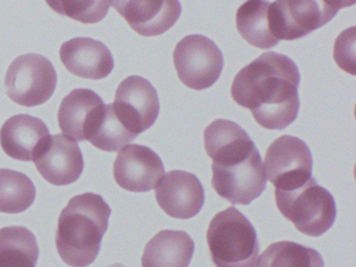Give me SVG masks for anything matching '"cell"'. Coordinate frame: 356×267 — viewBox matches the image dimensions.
<instances>
[{
	"instance_id": "cell-12",
	"label": "cell",
	"mask_w": 356,
	"mask_h": 267,
	"mask_svg": "<svg viewBox=\"0 0 356 267\" xmlns=\"http://www.w3.org/2000/svg\"><path fill=\"white\" fill-rule=\"evenodd\" d=\"M114 179L122 189L147 192L155 189L165 175L163 163L151 148L138 144L120 150L113 165Z\"/></svg>"
},
{
	"instance_id": "cell-14",
	"label": "cell",
	"mask_w": 356,
	"mask_h": 267,
	"mask_svg": "<svg viewBox=\"0 0 356 267\" xmlns=\"http://www.w3.org/2000/svg\"><path fill=\"white\" fill-rule=\"evenodd\" d=\"M160 208L178 219H189L199 214L205 202V191L197 175L184 170L170 171L156 187Z\"/></svg>"
},
{
	"instance_id": "cell-8",
	"label": "cell",
	"mask_w": 356,
	"mask_h": 267,
	"mask_svg": "<svg viewBox=\"0 0 356 267\" xmlns=\"http://www.w3.org/2000/svg\"><path fill=\"white\" fill-rule=\"evenodd\" d=\"M174 64L180 81L186 87L201 91L212 87L220 79L224 56L209 38L189 35L177 44Z\"/></svg>"
},
{
	"instance_id": "cell-15",
	"label": "cell",
	"mask_w": 356,
	"mask_h": 267,
	"mask_svg": "<svg viewBox=\"0 0 356 267\" xmlns=\"http://www.w3.org/2000/svg\"><path fill=\"white\" fill-rule=\"evenodd\" d=\"M60 58L70 72L83 79H105L114 68L109 48L91 38H74L65 42L60 49Z\"/></svg>"
},
{
	"instance_id": "cell-4",
	"label": "cell",
	"mask_w": 356,
	"mask_h": 267,
	"mask_svg": "<svg viewBox=\"0 0 356 267\" xmlns=\"http://www.w3.org/2000/svg\"><path fill=\"white\" fill-rule=\"evenodd\" d=\"M207 243L216 267H256L259 254L257 233L234 207L218 212L207 231Z\"/></svg>"
},
{
	"instance_id": "cell-19",
	"label": "cell",
	"mask_w": 356,
	"mask_h": 267,
	"mask_svg": "<svg viewBox=\"0 0 356 267\" xmlns=\"http://www.w3.org/2000/svg\"><path fill=\"white\" fill-rule=\"evenodd\" d=\"M268 8L266 0H248L236 13L237 31L248 43L260 49H270L279 43L270 31Z\"/></svg>"
},
{
	"instance_id": "cell-21",
	"label": "cell",
	"mask_w": 356,
	"mask_h": 267,
	"mask_svg": "<svg viewBox=\"0 0 356 267\" xmlns=\"http://www.w3.org/2000/svg\"><path fill=\"white\" fill-rule=\"evenodd\" d=\"M136 137L135 134L124 127L116 115L113 104H104L87 140L99 149L114 152L128 145Z\"/></svg>"
},
{
	"instance_id": "cell-20",
	"label": "cell",
	"mask_w": 356,
	"mask_h": 267,
	"mask_svg": "<svg viewBox=\"0 0 356 267\" xmlns=\"http://www.w3.org/2000/svg\"><path fill=\"white\" fill-rule=\"evenodd\" d=\"M39 246L34 234L24 227L0 229V267H36Z\"/></svg>"
},
{
	"instance_id": "cell-5",
	"label": "cell",
	"mask_w": 356,
	"mask_h": 267,
	"mask_svg": "<svg viewBox=\"0 0 356 267\" xmlns=\"http://www.w3.org/2000/svg\"><path fill=\"white\" fill-rule=\"evenodd\" d=\"M275 198L281 214L302 234L320 237L334 225V197L328 190L321 187L314 177L295 189H276Z\"/></svg>"
},
{
	"instance_id": "cell-24",
	"label": "cell",
	"mask_w": 356,
	"mask_h": 267,
	"mask_svg": "<svg viewBox=\"0 0 356 267\" xmlns=\"http://www.w3.org/2000/svg\"><path fill=\"white\" fill-rule=\"evenodd\" d=\"M54 12L84 24L101 22L107 16L110 0H45Z\"/></svg>"
},
{
	"instance_id": "cell-23",
	"label": "cell",
	"mask_w": 356,
	"mask_h": 267,
	"mask_svg": "<svg viewBox=\"0 0 356 267\" xmlns=\"http://www.w3.org/2000/svg\"><path fill=\"white\" fill-rule=\"evenodd\" d=\"M256 267H325V262L314 248L293 241H279L266 248Z\"/></svg>"
},
{
	"instance_id": "cell-6",
	"label": "cell",
	"mask_w": 356,
	"mask_h": 267,
	"mask_svg": "<svg viewBox=\"0 0 356 267\" xmlns=\"http://www.w3.org/2000/svg\"><path fill=\"white\" fill-rule=\"evenodd\" d=\"M355 0H276L270 3L268 21L275 39L293 41L330 22L339 10Z\"/></svg>"
},
{
	"instance_id": "cell-1",
	"label": "cell",
	"mask_w": 356,
	"mask_h": 267,
	"mask_svg": "<svg viewBox=\"0 0 356 267\" xmlns=\"http://www.w3.org/2000/svg\"><path fill=\"white\" fill-rule=\"evenodd\" d=\"M300 81L299 69L291 58L264 52L237 73L231 95L238 106L251 111L258 124L281 131L297 119Z\"/></svg>"
},
{
	"instance_id": "cell-9",
	"label": "cell",
	"mask_w": 356,
	"mask_h": 267,
	"mask_svg": "<svg viewBox=\"0 0 356 267\" xmlns=\"http://www.w3.org/2000/svg\"><path fill=\"white\" fill-rule=\"evenodd\" d=\"M264 170L276 189H295L312 177V152L300 138L281 136L266 150Z\"/></svg>"
},
{
	"instance_id": "cell-10",
	"label": "cell",
	"mask_w": 356,
	"mask_h": 267,
	"mask_svg": "<svg viewBox=\"0 0 356 267\" xmlns=\"http://www.w3.org/2000/svg\"><path fill=\"white\" fill-rule=\"evenodd\" d=\"M112 104L124 127L136 136L149 129L159 116L157 91L151 81L139 75L127 77L120 83Z\"/></svg>"
},
{
	"instance_id": "cell-11",
	"label": "cell",
	"mask_w": 356,
	"mask_h": 267,
	"mask_svg": "<svg viewBox=\"0 0 356 267\" xmlns=\"http://www.w3.org/2000/svg\"><path fill=\"white\" fill-rule=\"evenodd\" d=\"M33 162L43 179L55 186L74 183L84 170V158L78 142L63 134L49 135Z\"/></svg>"
},
{
	"instance_id": "cell-22",
	"label": "cell",
	"mask_w": 356,
	"mask_h": 267,
	"mask_svg": "<svg viewBox=\"0 0 356 267\" xmlns=\"http://www.w3.org/2000/svg\"><path fill=\"white\" fill-rule=\"evenodd\" d=\"M35 198L36 187L28 175L12 169H0V212H24L34 204Z\"/></svg>"
},
{
	"instance_id": "cell-2",
	"label": "cell",
	"mask_w": 356,
	"mask_h": 267,
	"mask_svg": "<svg viewBox=\"0 0 356 267\" xmlns=\"http://www.w3.org/2000/svg\"><path fill=\"white\" fill-rule=\"evenodd\" d=\"M206 152L212 159L213 189L232 204L248 206L266 188L259 150L237 123L216 119L204 131Z\"/></svg>"
},
{
	"instance_id": "cell-18",
	"label": "cell",
	"mask_w": 356,
	"mask_h": 267,
	"mask_svg": "<svg viewBox=\"0 0 356 267\" xmlns=\"http://www.w3.org/2000/svg\"><path fill=\"white\" fill-rule=\"evenodd\" d=\"M195 248L186 232L164 229L147 242L141 264L143 267H188Z\"/></svg>"
},
{
	"instance_id": "cell-25",
	"label": "cell",
	"mask_w": 356,
	"mask_h": 267,
	"mask_svg": "<svg viewBox=\"0 0 356 267\" xmlns=\"http://www.w3.org/2000/svg\"><path fill=\"white\" fill-rule=\"evenodd\" d=\"M333 54L335 62L343 71L355 75V27L346 29L337 37Z\"/></svg>"
},
{
	"instance_id": "cell-26",
	"label": "cell",
	"mask_w": 356,
	"mask_h": 267,
	"mask_svg": "<svg viewBox=\"0 0 356 267\" xmlns=\"http://www.w3.org/2000/svg\"><path fill=\"white\" fill-rule=\"evenodd\" d=\"M109 267H126L124 265L122 264H118V263H116V264L111 265V266Z\"/></svg>"
},
{
	"instance_id": "cell-17",
	"label": "cell",
	"mask_w": 356,
	"mask_h": 267,
	"mask_svg": "<svg viewBox=\"0 0 356 267\" xmlns=\"http://www.w3.org/2000/svg\"><path fill=\"white\" fill-rule=\"evenodd\" d=\"M104 104L101 96L91 89L72 90L60 104L58 112L60 129L76 141H85L95 116Z\"/></svg>"
},
{
	"instance_id": "cell-13",
	"label": "cell",
	"mask_w": 356,
	"mask_h": 267,
	"mask_svg": "<svg viewBox=\"0 0 356 267\" xmlns=\"http://www.w3.org/2000/svg\"><path fill=\"white\" fill-rule=\"evenodd\" d=\"M133 31L156 37L170 31L182 13L179 0H110Z\"/></svg>"
},
{
	"instance_id": "cell-3",
	"label": "cell",
	"mask_w": 356,
	"mask_h": 267,
	"mask_svg": "<svg viewBox=\"0 0 356 267\" xmlns=\"http://www.w3.org/2000/svg\"><path fill=\"white\" fill-rule=\"evenodd\" d=\"M111 208L99 194L74 196L58 220L56 246L64 263L87 267L95 262L108 229Z\"/></svg>"
},
{
	"instance_id": "cell-16",
	"label": "cell",
	"mask_w": 356,
	"mask_h": 267,
	"mask_svg": "<svg viewBox=\"0 0 356 267\" xmlns=\"http://www.w3.org/2000/svg\"><path fill=\"white\" fill-rule=\"evenodd\" d=\"M49 136V127L41 119L28 114L15 115L0 129V144L12 159L31 162Z\"/></svg>"
},
{
	"instance_id": "cell-7",
	"label": "cell",
	"mask_w": 356,
	"mask_h": 267,
	"mask_svg": "<svg viewBox=\"0 0 356 267\" xmlns=\"http://www.w3.org/2000/svg\"><path fill=\"white\" fill-rule=\"evenodd\" d=\"M58 76L51 60L38 54H26L12 62L5 85L10 99L19 106H40L55 92Z\"/></svg>"
}]
</instances>
